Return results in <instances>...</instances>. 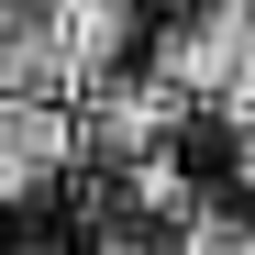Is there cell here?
I'll use <instances>...</instances> for the list:
<instances>
[{"label": "cell", "mask_w": 255, "mask_h": 255, "mask_svg": "<svg viewBox=\"0 0 255 255\" xmlns=\"http://www.w3.org/2000/svg\"><path fill=\"white\" fill-rule=\"evenodd\" d=\"M56 155H67V122H56L45 100H0V189L56 178Z\"/></svg>", "instance_id": "1"}, {"label": "cell", "mask_w": 255, "mask_h": 255, "mask_svg": "<svg viewBox=\"0 0 255 255\" xmlns=\"http://www.w3.org/2000/svg\"><path fill=\"white\" fill-rule=\"evenodd\" d=\"M166 122H178V89H89V144H155Z\"/></svg>", "instance_id": "2"}]
</instances>
